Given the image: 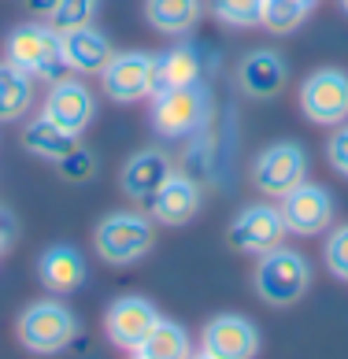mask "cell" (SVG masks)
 <instances>
[{
  "instance_id": "6da1fadb",
  "label": "cell",
  "mask_w": 348,
  "mask_h": 359,
  "mask_svg": "<svg viewBox=\"0 0 348 359\" xmlns=\"http://www.w3.org/2000/svg\"><path fill=\"white\" fill-rule=\"evenodd\" d=\"M4 60L15 63L19 71L41 82H60L67 78V60H63V45H60V30L45 22H22L8 34L4 41Z\"/></svg>"
},
{
  "instance_id": "7a4b0ae2",
  "label": "cell",
  "mask_w": 348,
  "mask_h": 359,
  "mask_svg": "<svg viewBox=\"0 0 348 359\" xmlns=\"http://www.w3.org/2000/svg\"><path fill=\"white\" fill-rule=\"evenodd\" d=\"M252 285H256L263 304H271V308H289V304H297L304 292L312 289V263H307L300 252L278 245V248L260 256Z\"/></svg>"
},
{
  "instance_id": "3957f363",
  "label": "cell",
  "mask_w": 348,
  "mask_h": 359,
  "mask_svg": "<svg viewBox=\"0 0 348 359\" xmlns=\"http://www.w3.org/2000/svg\"><path fill=\"white\" fill-rule=\"evenodd\" d=\"M208 115H211V97L200 82L152 93V130L167 141L193 137L196 130H204Z\"/></svg>"
},
{
  "instance_id": "277c9868",
  "label": "cell",
  "mask_w": 348,
  "mask_h": 359,
  "mask_svg": "<svg viewBox=\"0 0 348 359\" xmlns=\"http://www.w3.org/2000/svg\"><path fill=\"white\" fill-rule=\"evenodd\" d=\"M156 230L152 222L138 215V211H112L97 222L93 230V245H97V256L108 259L112 267H126V263H138L145 252L152 248Z\"/></svg>"
},
{
  "instance_id": "5b68a950",
  "label": "cell",
  "mask_w": 348,
  "mask_h": 359,
  "mask_svg": "<svg viewBox=\"0 0 348 359\" xmlns=\"http://www.w3.org/2000/svg\"><path fill=\"white\" fill-rule=\"evenodd\" d=\"M15 330H19V341L30 352L52 355V352H63L67 344L74 341L78 318L60 300H37V304H30V308L19 315V326Z\"/></svg>"
},
{
  "instance_id": "8992f818",
  "label": "cell",
  "mask_w": 348,
  "mask_h": 359,
  "mask_svg": "<svg viewBox=\"0 0 348 359\" xmlns=\"http://www.w3.org/2000/svg\"><path fill=\"white\" fill-rule=\"evenodd\" d=\"M100 86L115 104H138L156 93V56L152 52H115L100 71Z\"/></svg>"
},
{
  "instance_id": "52a82bcc",
  "label": "cell",
  "mask_w": 348,
  "mask_h": 359,
  "mask_svg": "<svg viewBox=\"0 0 348 359\" xmlns=\"http://www.w3.org/2000/svg\"><path fill=\"white\" fill-rule=\"evenodd\" d=\"M300 111L319 126L348 123V74L337 67H323L307 74L300 86Z\"/></svg>"
},
{
  "instance_id": "ba28073f",
  "label": "cell",
  "mask_w": 348,
  "mask_h": 359,
  "mask_svg": "<svg viewBox=\"0 0 348 359\" xmlns=\"http://www.w3.org/2000/svg\"><path fill=\"white\" fill-rule=\"evenodd\" d=\"M304 178H307V152L297 141H278L271 149H263L252 163V182L267 196H286Z\"/></svg>"
},
{
  "instance_id": "9c48e42d",
  "label": "cell",
  "mask_w": 348,
  "mask_h": 359,
  "mask_svg": "<svg viewBox=\"0 0 348 359\" xmlns=\"http://www.w3.org/2000/svg\"><path fill=\"white\" fill-rule=\"evenodd\" d=\"M286 233H289V230H286L282 208H274V204H248V208L230 222L226 241H230L237 252L263 256V252H271V248L282 245Z\"/></svg>"
},
{
  "instance_id": "30bf717a",
  "label": "cell",
  "mask_w": 348,
  "mask_h": 359,
  "mask_svg": "<svg viewBox=\"0 0 348 359\" xmlns=\"http://www.w3.org/2000/svg\"><path fill=\"white\" fill-rule=\"evenodd\" d=\"M156 304L145 300V297H119L108 311H104V334H108V341L115 344V348H126V352H138L145 337L156 330L159 323Z\"/></svg>"
},
{
  "instance_id": "8fae6325",
  "label": "cell",
  "mask_w": 348,
  "mask_h": 359,
  "mask_svg": "<svg viewBox=\"0 0 348 359\" xmlns=\"http://www.w3.org/2000/svg\"><path fill=\"white\" fill-rule=\"evenodd\" d=\"M282 219H286L289 233H300V237L323 233L333 222V196L323 189V185L300 182L297 189H289L282 196Z\"/></svg>"
},
{
  "instance_id": "7c38bea8",
  "label": "cell",
  "mask_w": 348,
  "mask_h": 359,
  "mask_svg": "<svg viewBox=\"0 0 348 359\" xmlns=\"http://www.w3.org/2000/svg\"><path fill=\"white\" fill-rule=\"evenodd\" d=\"M200 348L215 359H256L260 330L245 315H215L200 334Z\"/></svg>"
},
{
  "instance_id": "4fadbf2b",
  "label": "cell",
  "mask_w": 348,
  "mask_h": 359,
  "mask_svg": "<svg viewBox=\"0 0 348 359\" xmlns=\"http://www.w3.org/2000/svg\"><path fill=\"white\" fill-rule=\"evenodd\" d=\"M41 115H48L52 123L71 130V134H82L93 123V115H97V100H93V93L86 89V82H78V78H60V82H52V89H48Z\"/></svg>"
},
{
  "instance_id": "5bb4252c",
  "label": "cell",
  "mask_w": 348,
  "mask_h": 359,
  "mask_svg": "<svg viewBox=\"0 0 348 359\" xmlns=\"http://www.w3.org/2000/svg\"><path fill=\"white\" fill-rule=\"evenodd\" d=\"M174 175V163L163 149H141L133 152L123 163V175H119V185L130 201H152V196L163 189V182Z\"/></svg>"
},
{
  "instance_id": "9a60e30c",
  "label": "cell",
  "mask_w": 348,
  "mask_h": 359,
  "mask_svg": "<svg viewBox=\"0 0 348 359\" xmlns=\"http://www.w3.org/2000/svg\"><path fill=\"white\" fill-rule=\"evenodd\" d=\"M60 45H63V60L74 74H100L108 67V60L115 56L112 41L104 37L97 26H74V30H63L60 34Z\"/></svg>"
},
{
  "instance_id": "2e32d148",
  "label": "cell",
  "mask_w": 348,
  "mask_h": 359,
  "mask_svg": "<svg viewBox=\"0 0 348 359\" xmlns=\"http://www.w3.org/2000/svg\"><path fill=\"white\" fill-rule=\"evenodd\" d=\"M200 204H204V196H200V185L185 175H170L163 182V189H159L152 201H149V211L159 226H185L196 219Z\"/></svg>"
},
{
  "instance_id": "e0dca14e",
  "label": "cell",
  "mask_w": 348,
  "mask_h": 359,
  "mask_svg": "<svg viewBox=\"0 0 348 359\" xmlns=\"http://www.w3.org/2000/svg\"><path fill=\"white\" fill-rule=\"evenodd\" d=\"M237 86L248 93L252 100H271L286 86V60L274 48H256L241 60L237 67Z\"/></svg>"
},
{
  "instance_id": "ac0fdd59",
  "label": "cell",
  "mask_w": 348,
  "mask_h": 359,
  "mask_svg": "<svg viewBox=\"0 0 348 359\" xmlns=\"http://www.w3.org/2000/svg\"><path fill=\"white\" fill-rule=\"evenodd\" d=\"M37 278H41V285L48 292H74L89 278L86 256L74 245H52L37 259Z\"/></svg>"
},
{
  "instance_id": "d6986e66",
  "label": "cell",
  "mask_w": 348,
  "mask_h": 359,
  "mask_svg": "<svg viewBox=\"0 0 348 359\" xmlns=\"http://www.w3.org/2000/svg\"><path fill=\"white\" fill-rule=\"evenodd\" d=\"M200 48L196 45H174L156 56V93L159 89H182L200 82Z\"/></svg>"
},
{
  "instance_id": "ffe728a7",
  "label": "cell",
  "mask_w": 348,
  "mask_h": 359,
  "mask_svg": "<svg viewBox=\"0 0 348 359\" xmlns=\"http://www.w3.org/2000/svg\"><path fill=\"white\" fill-rule=\"evenodd\" d=\"M78 144V134H71V130H63L56 126L48 115H37L26 123L22 130V149L30 152V156H41V159H52L56 163L60 156H67Z\"/></svg>"
},
{
  "instance_id": "44dd1931",
  "label": "cell",
  "mask_w": 348,
  "mask_h": 359,
  "mask_svg": "<svg viewBox=\"0 0 348 359\" xmlns=\"http://www.w3.org/2000/svg\"><path fill=\"white\" fill-rule=\"evenodd\" d=\"M34 104V78L15 63H0V123H15Z\"/></svg>"
},
{
  "instance_id": "7402d4cb",
  "label": "cell",
  "mask_w": 348,
  "mask_h": 359,
  "mask_svg": "<svg viewBox=\"0 0 348 359\" xmlns=\"http://www.w3.org/2000/svg\"><path fill=\"white\" fill-rule=\"evenodd\" d=\"M133 355H141V359H189L193 344H189V334H185L182 323H174V318H159L156 330L145 337V344Z\"/></svg>"
},
{
  "instance_id": "603a6c76",
  "label": "cell",
  "mask_w": 348,
  "mask_h": 359,
  "mask_svg": "<svg viewBox=\"0 0 348 359\" xmlns=\"http://www.w3.org/2000/svg\"><path fill=\"white\" fill-rule=\"evenodd\" d=\"M145 15L159 34H189L200 19V0H145Z\"/></svg>"
},
{
  "instance_id": "cb8c5ba5",
  "label": "cell",
  "mask_w": 348,
  "mask_h": 359,
  "mask_svg": "<svg viewBox=\"0 0 348 359\" xmlns=\"http://www.w3.org/2000/svg\"><path fill=\"white\" fill-rule=\"evenodd\" d=\"M208 11L215 15L222 26H260V11H263V0H208Z\"/></svg>"
},
{
  "instance_id": "d4e9b609",
  "label": "cell",
  "mask_w": 348,
  "mask_h": 359,
  "mask_svg": "<svg viewBox=\"0 0 348 359\" xmlns=\"http://www.w3.org/2000/svg\"><path fill=\"white\" fill-rule=\"evenodd\" d=\"M307 8H300L297 0H263L260 11V26H267L271 34H289L304 22Z\"/></svg>"
},
{
  "instance_id": "484cf974",
  "label": "cell",
  "mask_w": 348,
  "mask_h": 359,
  "mask_svg": "<svg viewBox=\"0 0 348 359\" xmlns=\"http://www.w3.org/2000/svg\"><path fill=\"white\" fill-rule=\"evenodd\" d=\"M97 8H100V0H60L56 11H52V26L60 34L74 30V26H89L97 19Z\"/></svg>"
},
{
  "instance_id": "4316f807",
  "label": "cell",
  "mask_w": 348,
  "mask_h": 359,
  "mask_svg": "<svg viewBox=\"0 0 348 359\" xmlns=\"http://www.w3.org/2000/svg\"><path fill=\"white\" fill-rule=\"evenodd\" d=\"M56 170L67 182H89L93 175H97V156H93L89 149H82V144H74L67 156L56 159Z\"/></svg>"
},
{
  "instance_id": "83f0119b",
  "label": "cell",
  "mask_w": 348,
  "mask_h": 359,
  "mask_svg": "<svg viewBox=\"0 0 348 359\" xmlns=\"http://www.w3.org/2000/svg\"><path fill=\"white\" fill-rule=\"evenodd\" d=\"M323 256H326L330 274L341 278V282H348V226H341V230H333V233L326 237Z\"/></svg>"
},
{
  "instance_id": "f1b7e54d",
  "label": "cell",
  "mask_w": 348,
  "mask_h": 359,
  "mask_svg": "<svg viewBox=\"0 0 348 359\" xmlns=\"http://www.w3.org/2000/svg\"><path fill=\"white\" fill-rule=\"evenodd\" d=\"M326 159H330V167L337 170V175L348 178V123H341L337 130H333V137L326 141Z\"/></svg>"
},
{
  "instance_id": "f546056e",
  "label": "cell",
  "mask_w": 348,
  "mask_h": 359,
  "mask_svg": "<svg viewBox=\"0 0 348 359\" xmlns=\"http://www.w3.org/2000/svg\"><path fill=\"white\" fill-rule=\"evenodd\" d=\"M15 230H19V222H15V215H11L8 208H0V245H11L15 241Z\"/></svg>"
},
{
  "instance_id": "4dcf8cb0",
  "label": "cell",
  "mask_w": 348,
  "mask_h": 359,
  "mask_svg": "<svg viewBox=\"0 0 348 359\" xmlns=\"http://www.w3.org/2000/svg\"><path fill=\"white\" fill-rule=\"evenodd\" d=\"M56 4H60V0H26V8H30L34 15H45V19H52Z\"/></svg>"
},
{
  "instance_id": "1f68e13d",
  "label": "cell",
  "mask_w": 348,
  "mask_h": 359,
  "mask_svg": "<svg viewBox=\"0 0 348 359\" xmlns=\"http://www.w3.org/2000/svg\"><path fill=\"white\" fill-rule=\"evenodd\" d=\"M297 4H300V8H307V11H312V8L319 4V0H297Z\"/></svg>"
},
{
  "instance_id": "d6a6232c",
  "label": "cell",
  "mask_w": 348,
  "mask_h": 359,
  "mask_svg": "<svg viewBox=\"0 0 348 359\" xmlns=\"http://www.w3.org/2000/svg\"><path fill=\"white\" fill-rule=\"evenodd\" d=\"M189 359H215V355H208V352H204V348H200V352H193V355H189Z\"/></svg>"
},
{
  "instance_id": "836d02e7",
  "label": "cell",
  "mask_w": 348,
  "mask_h": 359,
  "mask_svg": "<svg viewBox=\"0 0 348 359\" xmlns=\"http://www.w3.org/2000/svg\"><path fill=\"white\" fill-rule=\"evenodd\" d=\"M341 8H344V11H348V0H341Z\"/></svg>"
},
{
  "instance_id": "e575fe53",
  "label": "cell",
  "mask_w": 348,
  "mask_h": 359,
  "mask_svg": "<svg viewBox=\"0 0 348 359\" xmlns=\"http://www.w3.org/2000/svg\"><path fill=\"white\" fill-rule=\"evenodd\" d=\"M0 252H4V245H0Z\"/></svg>"
},
{
  "instance_id": "d590c367",
  "label": "cell",
  "mask_w": 348,
  "mask_h": 359,
  "mask_svg": "<svg viewBox=\"0 0 348 359\" xmlns=\"http://www.w3.org/2000/svg\"><path fill=\"white\" fill-rule=\"evenodd\" d=\"M133 359H141V355H133Z\"/></svg>"
}]
</instances>
